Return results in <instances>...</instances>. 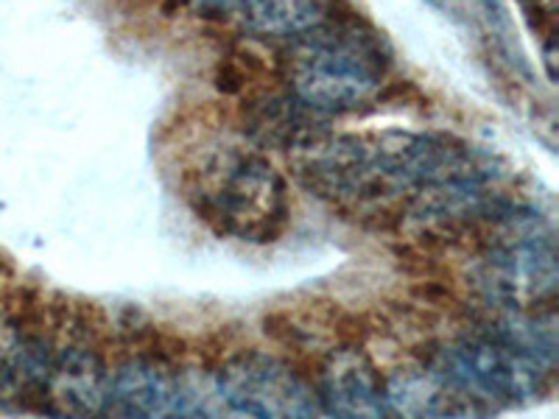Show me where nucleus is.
<instances>
[{
    "mask_svg": "<svg viewBox=\"0 0 559 419\" xmlns=\"http://www.w3.org/2000/svg\"><path fill=\"white\" fill-rule=\"evenodd\" d=\"M292 96L322 115L349 112L376 98L386 76V53L358 23H319L292 37L286 59Z\"/></svg>",
    "mask_w": 559,
    "mask_h": 419,
    "instance_id": "obj_1",
    "label": "nucleus"
},
{
    "mask_svg": "<svg viewBox=\"0 0 559 419\" xmlns=\"http://www.w3.org/2000/svg\"><path fill=\"white\" fill-rule=\"evenodd\" d=\"M197 216L243 243H274L292 222L286 179L258 152H227L199 173L191 191Z\"/></svg>",
    "mask_w": 559,
    "mask_h": 419,
    "instance_id": "obj_2",
    "label": "nucleus"
},
{
    "mask_svg": "<svg viewBox=\"0 0 559 419\" xmlns=\"http://www.w3.org/2000/svg\"><path fill=\"white\" fill-rule=\"evenodd\" d=\"M489 224L492 232L478 263L484 297L507 311H540L543 306H551L559 266L546 222L532 210L509 202Z\"/></svg>",
    "mask_w": 559,
    "mask_h": 419,
    "instance_id": "obj_3",
    "label": "nucleus"
},
{
    "mask_svg": "<svg viewBox=\"0 0 559 419\" xmlns=\"http://www.w3.org/2000/svg\"><path fill=\"white\" fill-rule=\"evenodd\" d=\"M433 369L473 406L484 408L515 406L540 397L554 367L489 331L439 349Z\"/></svg>",
    "mask_w": 559,
    "mask_h": 419,
    "instance_id": "obj_4",
    "label": "nucleus"
},
{
    "mask_svg": "<svg viewBox=\"0 0 559 419\" xmlns=\"http://www.w3.org/2000/svg\"><path fill=\"white\" fill-rule=\"evenodd\" d=\"M224 411L247 417H317L322 414L317 388L277 358L249 356L229 361L216 378Z\"/></svg>",
    "mask_w": 559,
    "mask_h": 419,
    "instance_id": "obj_5",
    "label": "nucleus"
},
{
    "mask_svg": "<svg viewBox=\"0 0 559 419\" xmlns=\"http://www.w3.org/2000/svg\"><path fill=\"white\" fill-rule=\"evenodd\" d=\"M107 414L121 417H191L188 378L148 358H138L109 372Z\"/></svg>",
    "mask_w": 559,
    "mask_h": 419,
    "instance_id": "obj_6",
    "label": "nucleus"
},
{
    "mask_svg": "<svg viewBox=\"0 0 559 419\" xmlns=\"http://www.w3.org/2000/svg\"><path fill=\"white\" fill-rule=\"evenodd\" d=\"M319 406L333 417H389L383 378L358 347L333 349L319 375Z\"/></svg>",
    "mask_w": 559,
    "mask_h": 419,
    "instance_id": "obj_7",
    "label": "nucleus"
},
{
    "mask_svg": "<svg viewBox=\"0 0 559 419\" xmlns=\"http://www.w3.org/2000/svg\"><path fill=\"white\" fill-rule=\"evenodd\" d=\"M109 369L90 347H62L53 352L51 372L45 378L48 414L68 417H98L107 414Z\"/></svg>",
    "mask_w": 559,
    "mask_h": 419,
    "instance_id": "obj_8",
    "label": "nucleus"
},
{
    "mask_svg": "<svg viewBox=\"0 0 559 419\" xmlns=\"http://www.w3.org/2000/svg\"><path fill=\"white\" fill-rule=\"evenodd\" d=\"M204 17L236 23L261 37L292 39L324 20L319 0H193Z\"/></svg>",
    "mask_w": 559,
    "mask_h": 419,
    "instance_id": "obj_9",
    "label": "nucleus"
},
{
    "mask_svg": "<svg viewBox=\"0 0 559 419\" xmlns=\"http://www.w3.org/2000/svg\"><path fill=\"white\" fill-rule=\"evenodd\" d=\"M383 397H386V411L403 417H462L478 408L433 367L406 369L392 375L383 381Z\"/></svg>",
    "mask_w": 559,
    "mask_h": 419,
    "instance_id": "obj_10",
    "label": "nucleus"
},
{
    "mask_svg": "<svg viewBox=\"0 0 559 419\" xmlns=\"http://www.w3.org/2000/svg\"><path fill=\"white\" fill-rule=\"evenodd\" d=\"M247 132L261 146L294 152L297 146L324 132V115L306 107L294 96L266 98V101H258L249 109Z\"/></svg>",
    "mask_w": 559,
    "mask_h": 419,
    "instance_id": "obj_11",
    "label": "nucleus"
},
{
    "mask_svg": "<svg viewBox=\"0 0 559 419\" xmlns=\"http://www.w3.org/2000/svg\"><path fill=\"white\" fill-rule=\"evenodd\" d=\"M532 3L537 12L546 14V17L554 23V14H557V0H532Z\"/></svg>",
    "mask_w": 559,
    "mask_h": 419,
    "instance_id": "obj_12",
    "label": "nucleus"
}]
</instances>
